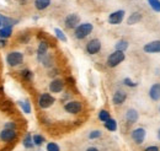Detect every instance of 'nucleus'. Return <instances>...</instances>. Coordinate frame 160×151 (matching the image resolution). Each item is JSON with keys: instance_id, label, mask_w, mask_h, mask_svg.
I'll return each mask as SVG.
<instances>
[{"instance_id": "obj_1", "label": "nucleus", "mask_w": 160, "mask_h": 151, "mask_svg": "<svg viewBox=\"0 0 160 151\" xmlns=\"http://www.w3.org/2000/svg\"><path fill=\"white\" fill-rule=\"evenodd\" d=\"M94 30V26L89 22H85V23H80L79 26L74 30V36L78 39H84L86 38Z\"/></svg>"}, {"instance_id": "obj_2", "label": "nucleus", "mask_w": 160, "mask_h": 151, "mask_svg": "<svg viewBox=\"0 0 160 151\" xmlns=\"http://www.w3.org/2000/svg\"><path fill=\"white\" fill-rule=\"evenodd\" d=\"M124 59H126L124 52L115 51L113 53H111V54L108 56V58H107V65H108L110 68H116L117 65H120Z\"/></svg>"}, {"instance_id": "obj_3", "label": "nucleus", "mask_w": 160, "mask_h": 151, "mask_svg": "<svg viewBox=\"0 0 160 151\" xmlns=\"http://www.w3.org/2000/svg\"><path fill=\"white\" fill-rule=\"evenodd\" d=\"M23 61V54L21 52H10L6 56V63L10 66H18Z\"/></svg>"}, {"instance_id": "obj_4", "label": "nucleus", "mask_w": 160, "mask_h": 151, "mask_svg": "<svg viewBox=\"0 0 160 151\" xmlns=\"http://www.w3.org/2000/svg\"><path fill=\"white\" fill-rule=\"evenodd\" d=\"M56 102V98L51 94H42L38 98V106L42 110H47L51 106H53Z\"/></svg>"}, {"instance_id": "obj_5", "label": "nucleus", "mask_w": 160, "mask_h": 151, "mask_svg": "<svg viewBox=\"0 0 160 151\" xmlns=\"http://www.w3.org/2000/svg\"><path fill=\"white\" fill-rule=\"evenodd\" d=\"M85 49H86V53H89L90 56L98 54V53H99V52L101 51V42H100V39H98V38H94V39L89 41V42L86 43V47H85Z\"/></svg>"}, {"instance_id": "obj_6", "label": "nucleus", "mask_w": 160, "mask_h": 151, "mask_svg": "<svg viewBox=\"0 0 160 151\" xmlns=\"http://www.w3.org/2000/svg\"><path fill=\"white\" fill-rule=\"evenodd\" d=\"M64 25L69 30H75L80 25V16L78 14H69L65 19H64Z\"/></svg>"}, {"instance_id": "obj_7", "label": "nucleus", "mask_w": 160, "mask_h": 151, "mask_svg": "<svg viewBox=\"0 0 160 151\" xmlns=\"http://www.w3.org/2000/svg\"><path fill=\"white\" fill-rule=\"evenodd\" d=\"M131 136H132V140L136 143V144H143V141L145 140V136H147V130L144 129V128H136L134 130H132V134H131Z\"/></svg>"}, {"instance_id": "obj_8", "label": "nucleus", "mask_w": 160, "mask_h": 151, "mask_svg": "<svg viewBox=\"0 0 160 151\" xmlns=\"http://www.w3.org/2000/svg\"><path fill=\"white\" fill-rule=\"evenodd\" d=\"M64 110H65V112L70 114H78L82 110V105L79 101H69L68 103L64 105Z\"/></svg>"}, {"instance_id": "obj_9", "label": "nucleus", "mask_w": 160, "mask_h": 151, "mask_svg": "<svg viewBox=\"0 0 160 151\" xmlns=\"http://www.w3.org/2000/svg\"><path fill=\"white\" fill-rule=\"evenodd\" d=\"M143 51L148 54H155V53H160V39L157 41H152L149 43H147L143 47Z\"/></svg>"}, {"instance_id": "obj_10", "label": "nucleus", "mask_w": 160, "mask_h": 151, "mask_svg": "<svg viewBox=\"0 0 160 151\" xmlns=\"http://www.w3.org/2000/svg\"><path fill=\"white\" fill-rule=\"evenodd\" d=\"M124 15H126L124 10H116V11H113L108 16V23H111V25H120L121 22L123 21V19H124Z\"/></svg>"}, {"instance_id": "obj_11", "label": "nucleus", "mask_w": 160, "mask_h": 151, "mask_svg": "<svg viewBox=\"0 0 160 151\" xmlns=\"http://www.w3.org/2000/svg\"><path fill=\"white\" fill-rule=\"evenodd\" d=\"M16 135H18V134H16V132H15V129L4 128V129L0 132V140L9 143V141H12V140L16 138Z\"/></svg>"}, {"instance_id": "obj_12", "label": "nucleus", "mask_w": 160, "mask_h": 151, "mask_svg": "<svg viewBox=\"0 0 160 151\" xmlns=\"http://www.w3.org/2000/svg\"><path fill=\"white\" fill-rule=\"evenodd\" d=\"M64 89V81L60 79H53L49 84V91L52 94H60Z\"/></svg>"}, {"instance_id": "obj_13", "label": "nucleus", "mask_w": 160, "mask_h": 151, "mask_svg": "<svg viewBox=\"0 0 160 151\" xmlns=\"http://www.w3.org/2000/svg\"><path fill=\"white\" fill-rule=\"evenodd\" d=\"M149 97L152 101L154 102H158L160 101V84L157 82V84H153L149 89Z\"/></svg>"}, {"instance_id": "obj_14", "label": "nucleus", "mask_w": 160, "mask_h": 151, "mask_svg": "<svg viewBox=\"0 0 160 151\" xmlns=\"http://www.w3.org/2000/svg\"><path fill=\"white\" fill-rule=\"evenodd\" d=\"M127 100V94L124 92V91H116L113 96H112V102H113V105L115 106H121V105H123V102Z\"/></svg>"}, {"instance_id": "obj_15", "label": "nucleus", "mask_w": 160, "mask_h": 151, "mask_svg": "<svg viewBox=\"0 0 160 151\" xmlns=\"http://www.w3.org/2000/svg\"><path fill=\"white\" fill-rule=\"evenodd\" d=\"M139 119V113L137 110L134 108H129L127 112H126V120L129 123V124H133V123H137Z\"/></svg>"}, {"instance_id": "obj_16", "label": "nucleus", "mask_w": 160, "mask_h": 151, "mask_svg": "<svg viewBox=\"0 0 160 151\" xmlns=\"http://www.w3.org/2000/svg\"><path fill=\"white\" fill-rule=\"evenodd\" d=\"M142 19H143V16H142L140 12H133V14H131L129 17L127 19V23H128V25H136V23L140 22Z\"/></svg>"}, {"instance_id": "obj_17", "label": "nucleus", "mask_w": 160, "mask_h": 151, "mask_svg": "<svg viewBox=\"0 0 160 151\" xmlns=\"http://www.w3.org/2000/svg\"><path fill=\"white\" fill-rule=\"evenodd\" d=\"M51 5V0H35V7L37 10H44Z\"/></svg>"}, {"instance_id": "obj_18", "label": "nucleus", "mask_w": 160, "mask_h": 151, "mask_svg": "<svg viewBox=\"0 0 160 151\" xmlns=\"http://www.w3.org/2000/svg\"><path fill=\"white\" fill-rule=\"evenodd\" d=\"M48 52V43L46 41H42L40 44H38V48H37V54L38 57H43L46 56Z\"/></svg>"}, {"instance_id": "obj_19", "label": "nucleus", "mask_w": 160, "mask_h": 151, "mask_svg": "<svg viewBox=\"0 0 160 151\" xmlns=\"http://www.w3.org/2000/svg\"><path fill=\"white\" fill-rule=\"evenodd\" d=\"M12 33V27H9V26H2L0 28V38L2 39H6L11 36Z\"/></svg>"}, {"instance_id": "obj_20", "label": "nucleus", "mask_w": 160, "mask_h": 151, "mask_svg": "<svg viewBox=\"0 0 160 151\" xmlns=\"http://www.w3.org/2000/svg\"><path fill=\"white\" fill-rule=\"evenodd\" d=\"M103 125H105V128H106L107 130H110V132H116V130H117V122H116L115 119H112V118H110L107 122H105Z\"/></svg>"}, {"instance_id": "obj_21", "label": "nucleus", "mask_w": 160, "mask_h": 151, "mask_svg": "<svg viewBox=\"0 0 160 151\" xmlns=\"http://www.w3.org/2000/svg\"><path fill=\"white\" fill-rule=\"evenodd\" d=\"M128 42L126 39H120L116 44H115V49L116 51H121V52H126L128 49Z\"/></svg>"}, {"instance_id": "obj_22", "label": "nucleus", "mask_w": 160, "mask_h": 151, "mask_svg": "<svg viewBox=\"0 0 160 151\" xmlns=\"http://www.w3.org/2000/svg\"><path fill=\"white\" fill-rule=\"evenodd\" d=\"M22 144H23V146H25L26 149H32V148L35 146V144H33V140H32V136H31V134H27V135L25 136V139H23Z\"/></svg>"}, {"instance_id": "obj_23", "label": "nucleus", "mask_w": 160, "mask_h": 151, "mask_svg": "<svg viewBox=\"0 0 160 151\" xmlns=\"http://www.w3.org/2000/svg\"><path fill=\"white\" fill-rule=\"evenodd\" d=\"M41 61H42V64L44 65V66H47V68H51L52 65H53V59L52 57H49L48 54H46V56H43V57H38Z\"/></svg>"}, {"instance_id": "obj_24", "label": "nucleus", "mask_w": 160, "mask_h": 151, "mask_svg": "<svg viewBox=\"0 0 160 151\" xmlns=\"http://www.w3.org/2000/svg\"><path fill=\"white\" fill-rule=\"evenodd\" d=\"M148 4L153 11L160 12V0H148Z\"/></svg>"}, {"instance_id": "obj_25", "label": "nucleus", "mask_w": 160, "mask_h": 151, "mask_svg": "<svg viewBox=\"0 0 160 151\" xmlns=\"http://www.w3.org/2000/svg\"><path fill=\"white\" fill-rule=\"evenodd\" d=\"M111 118V115H110V112L108 111H106V110H101L100 112H99V119H100L101 122H107L108 119Z\"/></svg>"}, {"instance_id": "obj_26", "label": "nucleus", "mask_w": 160, "mask_h": 151, "mask_svg": "<svg viewBox=\"0 0 160 151\" xmlns=\"http://www.w3.org/2000/svg\"><path fill=\"white\" fill-rule=\"evenodd\" d=\"M32 140H33V144L36 145V146H41L43 143H44V138L40 135V134H36V135H33L32 136Z\"/></svg>"}, {"instance_id": "obj_27", "label": "nucleus", "mask_w": 160, "mask_h": 151, "mask_svg": "<svg viewBox=\"0 0 160 151\" xmlns=\"http://www.w3.org/2000/svg\"><path fill=\"white\" fill-rule=\"evenodd\" d=\"M54 33H56L57 38H58L59 41H62V42H67V41H68V38H67V36H65V33H64L60 28H54Z\"/></svg>"}, {"instance_id": "obj_28", "label": "nucleus", "mask_w": 160, "mask_h": 151, "mask_svg": "<svg viewBox=\"0 0 160 151\" xmlns=\"http://www.w3.org/2000/svg\"><path fill=\"white\" fill-rule=\"evenodd\" d=\"M20 106L21 108H22V111L25 112V113H31V105H30V102L28 101H21L20 102Z\"/></svg>"}, {"instance_id": "obj_29", "label": "nucleus", "mask_w": 160, "mask_h": 151, "mask_svg": "<svg viewBox=\"0 0 160 151\" xmlns=\"http://www.w3.org/2000/svg\"><path fill=\"white\" fill-rule=\"evenodd\" d=\"M21 75L22 77L25 79V80H32V77H33V73L31 71V70H28V69H25V70H22L21 71Z\"/></svg>"}, {"instance_id": "obj_30", "label": "nucleus", "mask_w": 160, "mask_h": 151, "mask_svg": "<svg viewBox=\"0 0 160 151\" xmlns=\"http://www.w3.org/2000/svg\"><path fill=\"white\" fill-rule=\"evenodd\" d=\"M47 151H60L58 144L56 143H48L47 144Z\"/></svg>"}, {"instance_id": "obj_31", "label": "nucleus", "mask_w": 160, "mask_h": 151, "mask_svg": "<svg viewBox=\"0 0 160 151\" xmlns=\"http://www.w3.org/2000/svg\"><path fill=\"white\" fill-rule=\"evenodd\" d=\"M123 84H124L126 86H129V87H136V86H137V82L132 81L129 77H126V79H123Z\"/></svg>"}, {"instance_id": "obj_32", "label": "nucleus", "mask_w": 160, "mask_h": 151, "mask_svg": "<svg viewBox=\"0 0 160 151\" xmlns=\"http://www.w3.org/2000/svg\"><path fill=\"white\" fill-rule=\"evenodd\" d=\"M101 136V132L100 130H92V132L89 134V138L90 139H98Z\"/></svg>"}, {"instance_id": "obj_33", "label": "nucleus", "mask_w": 160, "mask_h": 151, "mask_svg": "<svg viewBox=\"0 0 160 151\" xmlns=\"http://www.w3.org/2000/svg\"><path fill=\"white\" fill-rule=\"evenodd\" d=\"M144 151H160L159 148L158 146H155V145H152V146H148V148H145V150Z\"/></svg>"}, {"instance_id": "obj_34", "label": "nucleus", "mask_w": 160, "mask_h": 151, "mask_svg": "<svg viewBox=\"0 0 160 151\" xmlns=\"http://www.w3.org/2000/svg\"><path fill=\"white\" fill-rule=\"evenodd\" d=\"M5 128H9V129H15V128H16V125H15V123H6Z\"/></svg>"}, {"instance_id": "obj_35", "label": "nucleus", "mask_w": 160, "mask_h": 151, "mask_svg": "<svg viewBox=\"0 0 160 151\" xmlns=\"http://www.w3.org/2000/svg\"><path fill=\"white\" fill-rule=\"evenodd\" d=\"M86 151H99V149H98V148H95V146H90V148H88V149H86Z\"/></svg>"}, {"instance_id": "obj_36", "label": "nucleus", "mask_w": 160, "mask_h": 151, "mask_svg": "<svg viewBox=\"0 0 160 151\" xmlns=\"http://www.w3.org/2000/svg\"><path fill=\"white\" fill-rule=\"evenodd\" d=\"M5 46H6V41L1 38V39H0V47H5Z\"/></svg>"}, {"instance_id": "obj_37", "label": "nucleus", "mask_w": 160, "mask_h": 151, "mask_svg": "<svg viewBox=\"0 0 160 151\" xmlns=\"http://www.w3.org/2000/svg\"><path fill=\"white\" fill-rule=\"evenodd\" d=\"M158 139L160 140V128H159V130H158Z\"/></svg>"}, {"instance_id": "obj_38", "label": "nucleus", "mask_w": 160, "mask_h": 151, "mask_svg": "<svg viewBox=\"0 0 160 151\" xmlns=\"http://www.w3.org/2000/svg\"><path fill=\"white\" fill-rule=\"evenodd\" d=\"M0 26H2V22H1V15H0Z\"/></svg>"}, {"instance_id": "obj_39", "label": "nucleus", "mask_w": 160, "mask_h": 151, "mask_svg": "<svg viewBox=\"0 0 160 151\" xmlns=\"http://www.w3.org/2000/svg\"><path fill=\"white\" fill-rule=\"evenodd\" d=\"M159 112H160V106H159Z\"/></svg>"}]
</instances>
